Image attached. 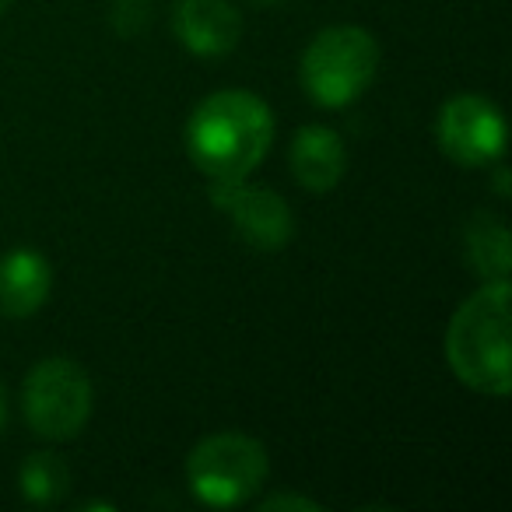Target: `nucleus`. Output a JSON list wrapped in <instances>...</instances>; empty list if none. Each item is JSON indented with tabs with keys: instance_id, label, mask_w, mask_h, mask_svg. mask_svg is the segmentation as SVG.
I'll list each match as a JSON object with an SVG mask.
<instances>
[{
	"instance_id": "nucleus-1",
	"label": "nucleus",
	"mask_w": 512,
	"mask_h": 512,
	"mask_svg": "<svg viewBox=\"0 0 512 512\" xmlns=\"http://www.w3.org/2000/svg\"><path fill=\"white\" fill-rule=\"evenodd\" d=\"M274 144V113L246 88H221L197 102L186 120V151L214 183L246 179Z\"/></svg>"
},
{
	"instance_id": "nucleus-2",
	"label": "nucleus",
	"mask_w": 512,
	"mask_h": 512,
	"mask_svg": "<svg viewBox=\"0 0 512 512\" xmlns=\"http://www.w3.org/2000/svg\"><path fill=\"white\" fill-rule=\"evenodd\" d=\"M446 362L463 386L484 397H509V281H484L446 327Z\"/></svg>"
},
{
	"instance_id": "nucleus-3",
	"label": "nucleus",
	"mask_w": 512,
	"mask_h": 512,
	"mask_svg": "<svg viewBox=\"0 0 512 512\" xmlns=\"http://www.w3.org/2000/svg\"><path fill=\"white\" fill-rule=\"evenodd\" d=\"M379 74V43L362 25H330L306 46L299 60V81L323 109H344L358 102Z\"/></svg>"
},
{
	"instance_id": "nucleus-4",
	"label": "nucleus",
	"mask_w": 512,
	"mask_h": 512,
	"mask_svg": "<svg viewBox=\"0 0 512 512\" xmlns=\"http://www.w3.org/2000/svg\"><path fill=\"white\" fill-rule=\"evenodd\" d=\"M267 474V449L242 432L207 435L186 456V484L207 509H235L253 502L267 484Z\"/></svg>"
},
{
	"instance_id": "nucleus-5",
	"label": "nucleus",
	"mask_w": 512,
	"mask_h": 512,
	"mask_svg": "<svg viewBox=\"0 0 512 512\" xmlns=\"http://www.w3.org/2000/svg\"><path fill=\"white\" fill-rule=\"evenodd\" d=\"M22 407L32 432L50 442H67L81 435L92 418V379L74 358H43L25 376Z\"/></svg>"
},
{
	"instance_id": "nucleus-6",
	"label": "nucleus",
	"mask_w": 512,
	"mask_h": 512,
	"mask_svg": "<svg viewBox=\"0 0 512 512\" xmlns=\"http://www.w3.org/2000/svg\"><path fill=\"white\" fill-rule=\"evenodd\" d=\"M435 137H439L442 155L453 158L456 165H467V169L502 162V155H505L502 113H498L495 102L474 92L453 95V99L439 109Z\"/></svg>"
},
{
	"instance_id": "nucleus-7",
	"label": "nucleus",
	"mask_w": 512,
	"mask_h": 512,
	"mask_svg": "<svg viewBox=\"0 0 512 512\" xmlns=\"http://www.w3.org/2000/svg\"><path fill=\"white\" fill-rule=\"evenodd\" d=\"M211 197H214V204L232 218L235 232L253 249L274 253V249L292 242L295 214L278 190L249 186L246 179H228V183H214Z\"/></svg>"
},
{
	"instance_id": "nucleus-8",
	"label": "nucleus",
	"mask_w": 512,
	"mask_h": 512,
	"mask_svg": "<svg viewBox=\"0 0 512 512\" xmlns=\"http://www.w3.org/2000/svg\"><path fill=\"white\" fill-rule=\"evenodd\" d=\"M172 32L193 57H225L242 39V15L232 0H183L172 15Z\"/></svg>"
},
{
	"instance_id": "nucleus-9",
	"label": "nucleus",
	"mask_w": 512,
	"mask_h": 512,
	"mask_svg": "<svg viewBox=\"0 0 512 512\" xmlns=\"http://www.w3.org/2000/svg\"><path fill=\"white\" fill-rule=\"evenodd\" d=\"M53 288V271L39 249L18 246L0 256V316L29 320L46 306Z\"/></svg>"
},
{
	"instance_id": "nucleus-10",
	"label": "nucleus",
	"mask_w": 512,
	"mask_h": 512,
	"mask_svg": "<svg viewBox=\"0 0 512 512\" xmlns=\"http://www.w3.org/2000/svg\"><path fill=\"white\" fill-rule=\"evenodd\" d=\"M288 162H292L299 186H306L309 193H330L334 186H341L344 172H348V151H344L337 130L309 123L295 134Z\"/></svg>"
},
{
	"instance_id": "nucleus-11",
	"label": "nucleus",
	"mask_w": 512,
	"mask_h": 512,
	"mask_svg": "<svg viewBox=\"0 0 512 512\" xmlns=\"http://www.w3.org/2000/svg\"><path fill=\"white\" fill-rule=\"evenodd\" d=\"M463 256L481 281H509L512 249L505 221L498 214L477 211L463 228Z\"/></svg>"
},
{
	"instance_id": "nucleus-12",
	"label": "nucleus",
	"mask_w": 512,
	"mask_h": 512,
	"mask_svg": "<svg viewBox=\"0 0 512 512\" xmlns=\"http://www.w3.org/2000/svg\"><path fill=\"white\" fill-rule=\"evenodd\" d=\"M67 484H71V470L50 449L29 453L18 470V488L29 505H57L67 495Z\"/></svg>"
},
{
	"instance_id": "nucleus-13",
	"label": "nucleus",
	"mask_w": 512,
	"mask_h": 512,
	"mask_svg": "<svg viewBox=\"0 0 512 512\" xmlns=\"http://www.w3.org/2000/svg\"><path fill=\"white\" fill-rule=\"evenodd\" d=\"M260 509H267V512H274V509L320 512V502H313V498H302V495H271V498H260Z\"/></svg>"
},
{
	"instance_id": "nucleus-14",
	"label": "nucleus",
	"mask_w": 512,
	"mask_h": 512,
	"mask_svg": "<svg viewBox=\"0 0 512 512\" xmlns=\"http://www.w3.org/2000/svg\"><path fill=\"white\" fill-rule=\"evenodd\" d=\"M4 425H8V390L0 386V432H4Z\"/></svg>"
},
{
	"instance_id": "nucleus-15",
	"label": "nucleus",
	"mask_w": 512,
	"mask_h": 512,
	"mask_svg": "<svg viewBox=\"0 0 512 512\" xmlns=\"http://www.w3.org/2000/svg\"><path fill=\"white\" fill-rule=\"evenodd\" d=\"M253 4H260V8H271V4H281V0H253Z\"/></svg>"
},
{
	"instance_id": "nucleus-16",
	"label": "nucleus",
	"mask_w": 512,
	"mask_h": 512,
	"mask_svg": "<svg viewBox=\"0 0 512 512\" xmlns=\"http://www.w3.org/2000/svg\"><path fill=\"white\" fill-rule=\"evenodd\" d=\"M8 4H11V0H0V11H8Z\"/></svg>"
}]
</instances>
